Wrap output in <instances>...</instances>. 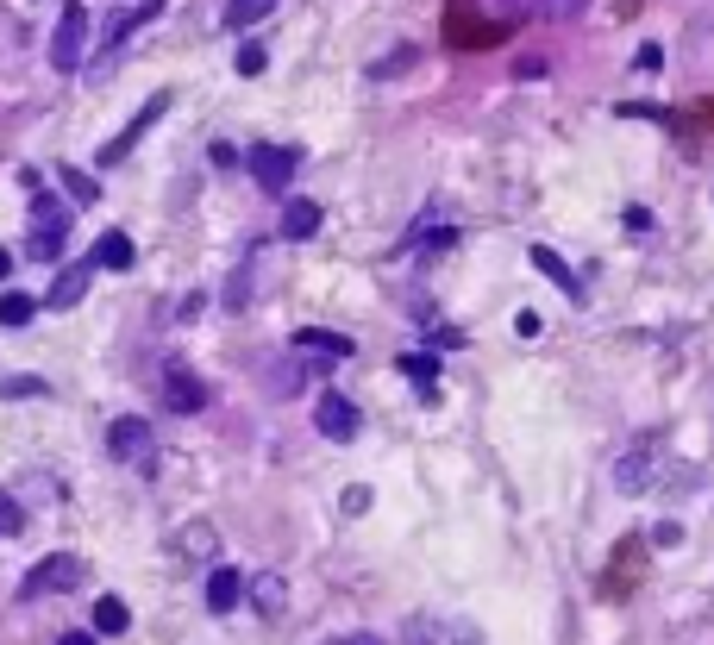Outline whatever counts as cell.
<instances>
[{"label": "cell", "mask_w": 714, "mask_h": 645, "mask_svg": "<svg viewBox=\"0 0 714 645\" xmlns=\"http://www.w3.org/2000/svg\"><path fill=\"white\" fill-rule=\"evenodd\" d=\"M107 451L119 464H132V470H157V433L138 414H126V420H113L107 426Z\"/></svg>", "instance_id": "6da1fadb"}, {"label": "cell", "mask_w": 714, "mask_h": 645, "mask_svg": "<svg viewBox=\"0 0 714 645\" xmlns=\"http://www.w3.org/2000/svg\"><path fill=\"white\" fill-rule=\"evenodd\" d=\"M88 26H94L88 7H63L57 38H51V63L63 69V76H69V69H82V57H88Z\"/></svg>", "instance_id": "7a4b0ae2"}, {"label": "cell", "mask_w": 714, "mask_h": 645, "mask_svg": "<svg viewBox=\"0 0 714 645\" xmlns=\"http://www.w3.org/2000/svg\"><path fill=\"white\" fill-rule=\"evenodd\" d=\"M658 451H664L658 433H639V439L621 451V464H614V483H621L627 495H639V489L652 483V470H658Z\"/></svg>", "instance_id": "3957f363"}, {"label": "cell", "mask_w": 714, "mask_h": 645, "mask_svg": "<svg viewBox=\"0 0 714 645\" xmlns=\"http://www.w3.org/2000/svg\"><path fill=\"white\" fill-rule=\"evenodd\" d=\"M63 232H69V207L51 201V195H38V213H32V251H38V257H57V251H63Z\"/></svg>", "instance_id": "277c9868"}, {"label": "cell", "mask_w": 714, "mask_h": 645, "mask_svg": "<svg viewBox=\"0 0 714 645\" xmlns=\"http://www.w3.org/2000/svg\"><path fill=\"white\" fill-rule=\"evenodd\" d=\"M76 583H82V558L76 552H57V558H44L26 577V595H63V589H76Z\"/></svg>", "instance_id": "5b68a950"}, {"label": "cell", "mask_w": 714, "mask_h": 645, "mask_svg": "<svg viewBox=\"0 0 714 645\" xmlns=\"http://www.w3.org/2000/svg\"><path fill=\"white\" fill-rule=\"evenodd\" d=\"M295 163H301V151L264 145V151H251V176H257V188H270V195H282V188H289V176H295Z\"/></svg>", "instance_id": "8992f818"}, {"label": "cell", "mask_w": 714, "mask_h": 645, "mask_svg": "<svg viewBox=\"0 0 714 645\" xmlns=\"http://www.w3.org/2000/svg\"><path fill=\"white\" fill-rule=\"evenodd\" d=\"M163 395H170L176 414H201V408H207V382H201L195 370H182V364L163 370Z\"/></svg>", "instance_id": "52a82bcc"}, {"label": "cell", "mask_w": 714, "mask_h": 645, "mask_svg": "<svg viewBox=\"0 0 714 645\" xmlns=\"http://www.w3.org/2000/svg\"><path fill=\"white\" fill-rule=\"evenodd\" d=\"M88 282H94V257H82V264H69V270H57V282H51V295H44V307H57V314H69L82 295H88Z\"/></svg>", "instance_id": "ba28073f"}, {"label": "cell", "mask_w": 714, "mask_h": 645, "mask_svg": "<svg viewBox=\"0 0 714 645\" xmlns=\"http://www.w3.org/2000/svg\"><path fill=\"white\" fill-rule=\"evenodd\" d=\"M163 107H170V94H151V107L138 113V119H132V126L119 132V138H107V151H101V163H126V151H132L138 138H145V132L157 126V119H163Z\"/></svg>", "instance_id": "9c48e42d"}, {"label": "cell", "mask_w": 714, "mask_h": 645, "mask_svg": "<svg viewBox=\"0 0 714 645\" xmlns=\"http://www.w3.org/2000/svg\"><path fill=\"white\" fill-rule=\"evenodd\" d=\"M314 426H320L326 439H339V445H345V439L357 433V401H345V395H326L320 408H314Z\"/></svg>", "instance_id": "30bf717a"}, {"label": "cell", "mask_w": 714, "mask_h": 645, "mask_svg": "<svg viewBox=\"0 0 714 645\" xmlns=\"http://www.w3.org/2000/svg\"><path fill=\"white\" fill-rule=\"evenodd\" d=\"M295 351H314L320 364H339V357H351V339H345V332H326V326H301Z\"/></svg>", "instance_id": "8fae6325"}, {"label": "cell", "mask_w": 714, "mask_h": 645, "mask_svg": "<svg viewBox=\"0 0 714 645\" xmlns=\"http://www.w3.org/2000/svg\"><path fill=\"white\" fill-rule=\"evenodd\" d=\"M245 595H251V583L238 577V570H213V577H207V608L213 614H232Z\"/></svg>", "instance_id": "7c38bea8"}, {"label": "cell", "mask_w": 714, "mask_h": 645, "mask_svg": "<svg viewBox=\"0 0 714 645\" xmlns=\"http://www.w3.org/2000/svg\"><path fill=\"white\" fill-rule=\"evenodd\" d=\"M414 639L420 645H483L476 627H464V620H414Z\"/></svg>", "instance_id": "4fadbf2b"}, {"label": "cell", "mask_w": 714, "mask_h": 645, "mask_svg": "<svg viewBox=\"0 0 714 645\" xmlns=\"http://www.w3.org/2000/svg\"><path fill=\"white\" fill-rule=\"evenodd\" d=\"M320 232V201H289L282 207V238H314Z\"/></svg>", "instance_id": "5bb4252c"}, {"label": "cell", "mask_w": 714, "mask_h": 645, "mask_svg": "<svg viewBox=\"0 0 714 645\" xmlns=\"http://www.w3.org/2000/svg\"><path fill=\"white\" fill-rule=\"evenodd\" d=\"M401 370L414 376L420 401H433V395H439V357H426V351H408V357H401Z\"/></svg>", "instance_id": "9a60e30c"}, {"label": "cell", "mask_w": 714, "mask_h": 645, "mask_svg": "<svg viewBox=\"0 0 714 645\" xmlns=\"http://www.w3.org/2000/svg\"><path fill=\"white\" fill-rule=\"evenodd\" d=\"M94 264H101V270H132V238H126V232H101Z\"/></svg>", "instance_id": "2e32d148"}, {"label": "cell", "mask_w": 714, "mask_h": 645, "mask_svg": "<svg viewBox=\"0 0 714 645\" xmlns=\"http://www.w3.org/2000/svg\"><path fill=\"white\" fill-rule=\"evenodd\" d=\"M527 257H533V270H539V276H552V282H558L564 295H577V276H570V264H564L558 251H545V245H533Z\"/></svg>", "instance_id": "e0dca14e"}, {"label": "cell", "mask_w": 714, "mask_h": 645, "mask_svg": "<svg viewBox=\"0 0 714 645\" xmlns=\"http://www.w3.org/2000/svg\"><path fill=\"white\" fill-rule=\"evenodd\" d=\"M213 545H220V539H213L207 520H195V527H182V533H176V552H182V558H195V564L213 558Z\"/></svg>", "instance_id": "ac0fdd59"}, {"label": "cell", "mask_w": 714, "mask_h": 645, "mask_svg": "<svg viewBox=\"0 0 714 645\" xmlns=\"http://www.w3.org/2000/svg\"><path fill=\"white\" fill-rule=\"evenodd\" d=\"M251 602H257V614H282V602H289V583H282L276 570H270V577H257V583H251Z\"/></svg>", "instance_id": "d6986e66"}, {"label": "cell", "mask_w": 714, "mask_h": 645, "mask_svg": "<svg viewBox=\"0 0 714 645\" xmlns=\"http://www.w3.org/2000/svg\"><path fill=\"white\" fill-rule=\"evenodd\" d=\"M276 13V0H226V26L232 32H245V26H257V19H270Z\"/></svg>", "instance_id": "ffe728a7"}, {"label": "cell", "mask_w": 714, "mask_h": 645, "mask_svg": "<svg viewBox=\"0 0 714 645\" xmlns=\"http://www.w3.org/2000/svg\"><path fill=\"white\" fill-rule=\"evenodd\" d=\"M126 602H119V595H101V602H94V633H126Z\"/></svg>", "instance_id": "44dd1931"}, {"label": "cell", "mask_w": 714, "mask_h": 645, "mask_svg": "<svg viewBox=\"0 0 714 645\" xmlns=\"http://www.w3.org/2000/svg\"><path fill=\"white\" fill-rule=\"evenodd\" d=\"M63 188H69V201H82V207H94V201H101V182H94L88 170H76V163L63 170Z\"/></svg>", "instance_id": "7402d4cb"}, {"label": "cell", "mask_w": 714, "mask_h": 645, "mask_svg": "<svg viewBox=\"0 0 714 645\" xmlns=\"http://www.w3.org/2000/svg\"><path fill=\"white\" fill-rule=\"evenodd\" d=\"M32 307H38L32 295H0V326H26Z\"/></svg>", "instance_id": "603a6c76"}, {"label": "cell", "mask_w": 714, "mask_h": 645, "mask_svg": "<svg viewBox=\"0 0 714 645\" xmlns=\"http://www.w3.org/2000/svg\"><path fill=\"white\" fill-rule=\"evenodd\" d=\"M238 76H264V63H270V51H264V44H238Z\"/></svg>", "instance_id": "cb8c5ba5"}, {"label": "cell", "mask_w": 714, "mask_h": 645, "mask_svg": "<svg viewBox=\"0 0 714 645\" xmlns=\"http://www.w3.org/2000/svg\"><path fill=\"white\" fill-rule=\"evenodd\" d=\"M19 527H26V514H19V501L0 489V533H19Z\"/></svg>", "instance_id": "d4e9b609"}, {"label": "cell", "mask_w": 714, "mask_h": 645, "mask_svg": "<svg viewBox=\"0 0 714 645\" xmlns=\"http://www.w3.org/2000/svg\"><path fill=\"white\" fill-rule=\"evenodd\" d=\"M583 7H589V0H539V13H545V19H577Z\"/></svg>", "instance_id": "484cf974"}, {"label": "cell", "mask_w": 714, "mask_h": 645, "mask_svg": "<svg viewBox=\"0 0 714 645\" xmlns=\"http://www.w3.org/2000/svg\"><path fill=\"white\" fill-rule=\"evenodd\" d=\"M0 395H44V382L38 376H7V382H0Z\"/></svg>", "instance_id": "4316f807"}, {"label": "cell", "mask_w": 714, "mask_h": 645, "mask_svg": "<svg viewBox=\"0 0 714 645\" xmlns=\"http://www.w3.org/2000/svg\"><path fill=\"white\" fill-rule=\"evenodd\" d=\"M370 508V489H345V514H364Z\"/></svg>", "instance_id": "83f0119b"}, {"label": "cell", "mask_w": 714, "mask_h": 645, "mask_svg": "<svg viewBox=\"0 0 714 645\" xmlns=\"http://www.w3.org/2000/svg\"><path fill=\"white\" fill-rule=\"evenodd\" d=\"M57 645H101V639H94V633H82V627H76V633H63Z\"/></svg>", "instance_id": "f1b7e54d"}, {"label": "cell", "mask_w": 714, "mask_h": 645, "mask_svg": "<svg viewBox=\"0 0 714 645\" xmlns=\"http://www.w3.org/2000/svg\"><path fill=\"white\" fill-rule=\"evenodd\" d=\"M7 270H13V257H7V251H0V282H7Z\"/></svg>", "instance_id": "f546056e"}]
</instances>
